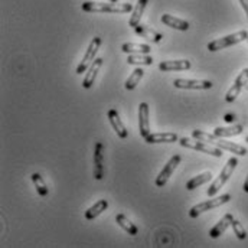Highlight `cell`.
Returning a JSON list of instances; mask_svg holds the SVG:
<instances>
[{
    "mask_svg": "<svg viewBox=\"0 0 248 248\" xmlns=\"http://www.w3.org/2000/svg\"><path fill=\"white\" fill-rule=\"evenodd\" d=\"M81 7L84 12L90 13H127L133 9L130 3L116 1H85Z\"/></svg>",
    "mask_w": 248,
    "mask_h": 248,
    "instance_id": "obj_1",
    "label": "cell"
},
{
    "mask_svg": "<svg viewBox=\"0 0 248 248\" xmlns=\"http://www.w3.org/2000/svg\"><path fill=\"white\" fill-rule=\"evenodd\" d=\"M237 165H238V159H237V157H230V159H228L227 165L224 166V169L221 170V173L218 175V178H217V179L211 184V186L208 187V190H206L208 196H215V195L219 192V189L225 185V184L228 182V179L232 176V173H234Z\"/></svg>",
    "mask_w": 248,
    "mask_h": 248,
    "instance_id": "obj_2",
    "label": "cell"
},
{
    "mask_svg": "<svg viewBox=\"0 0 248 248\" xmlns=\"http://www.w3.org/2000/svg\"><path fill=\"white\" fill-rule=\"evenodd\" d=\"M248 39V32L247 31H240V32H235L232 35H227L224 38H219V39H215L212 42L208 44V49L209 52H217V51H221V49H225V48H230L232 45H237L243 41H247Z\"/></svg>",
    "mask_w": 248,
    "mask_h": 248,
    "instance_id": "obj_3",
    "label": "cell"
},
{
    "mask_svg": "<svg viewBox=\"0 0 248 248\" xmlns=\"http://www.w3.org/2000/svg\"><path fill=\"white\" fill-rule=\"evenodd\" d=\"M179 144L182 147H186V149H192V150H196V152H202V153H206V155H211L214 157H221L224 153H222V149L214 146V144H209V143H205L202 140H192V139H187V137H184L179 140Z\"/></svg>",
    "mask_w": 248,
    "mask_h": 248,
    "instance_id": "obj_4",
    "label": "cell"
},
{
    "mask_svg": "<svg viewBox=\"0 0 248 248\" xmlns=\"http://www.w3.org/2000/svg\"><path fill=\"white\" fill-rule=\"evenodd\" d=\"M230 201H231V195H230V193H224V195H221V196H218V198L208 199V201H205V202H201V203L192 206L190 211H189V217H190V218H198L201 214H203V212H206V211H211V209H215V208H218V206H222L224 203H227V202H230Z\"/></svg>",
    "mask_w": 248,
    "mask_h": 248,
    "instance_id": "obj_5",
    "label": "cell"
},
{
    "mask_svg": "<svg viewBox=\"0 0 248 248\" xmlns=\"http://www.w3.org/2000/svg\"><path fill=\"white\" fill-rule=\"evenodd\" d=\"M100 46H101V38L95 36L90 42V46L87 48V52H85L82 61L79 62V65L77 66V74H82V72L88 71V68L91 66V63L95 61V55H97Z\"/></svg>",
    "mask_w": 248,
    "mask_h": 248,
    "instance_id": "obj_6",
    "label": "cell"
},
{
    "mask_svg": "<svg viewBox=\"0 0 248 248\" xmlns=\"http://www.w3.org/2000/svg\"><path fill=\"white\" fill-rule=\"evenodd\" d=\"M247 84H248V68H244V69L240 72V75L235 78V81H234L232 87L228 90V93H227V95H225V101H227V103H234V101L237 100V97L241 94L243 88H244Z\"/></svg>",
    "mask_w": 248,
    "mask_h": 248,
    "instance_id": "obj_7",
    "label": "cell"
},
{
    "mask_svg": "<svg viewBox=\"0 0 248 248\" xmlns=\"http://www.w3.org/2000/svg\"><path fill=\"white\" fill-rule=\"evenodd\" d=\"M181 160H182V157H181L179 155H175V156L170 157V160L163 166V169H162L160 173L157 175V178H156V186L163 187V186L168 184L169 178L173 175V172H175V169L178 168V165L181 163Z\"/></svg>",
    "mask_w": 248,
    "mask_h": 248,
    "instance_id": "obj_8",
    "label": "cell"
},
{
    "mask_svg": "<svg viewBox=\"0 0 248 248\" xmlns=\"http://www.w3.org/2000/svg\"><path fill=\"white\" fill-rule=\"evenodd\" d=\"M175 88L179 90H211L212 82L208 79H185V78H178L173 81Z\"/></svg>",
    "mask_w": 248,
    "mask_h": 248,
    "instance_id": "obj_9",
    "label": "cell"
},
{
    "mask_svg": "<svg viewBox=\"0 0 248 248\" xmlns=\"http://www.w3.org/2000/svg\"><path fill=\"white\" fill-rule=\"evenodd\" d=\"M104 176V144L98 141L94 149V178L101 181Z\"/></svg>",
    "mask_w": 248,
    "mask_h": 248,
    "instance_id": "obj_10",
    "label": "cell"
},
{
    "mask_svg": "<svg viewBox=\"0 0 248 248\" xmlns=\"http://www.w3.org/2000/svg\"><path fill=\"white\" fill-rule=\"evenodd\" d=\"M139 131L143 139L150 134V122H149V106L147 103H140L139 106Z\"/></svg>",
    "mask_w": 248,
    "mask_h": 248,
    "instance_id": "obj_11",
    "label": "cell"
},
{
    "mask_svg": "<svg viewBox=\"0 0 248 248\" xmlns=\"http://www.w3.org/2000/svg\"><path fill=\"white\" fill-rule=\"evenodd\" d=\"M134 32H136L139 36H141V38H144V39H147V41H150V42H155V44H159V42L163 39V35H162L160 32L152 29L150 26H147V25H144V23H139V25L134 28Z\"/></svg>",
    "mask_w": 248,
    "mask_h": 248,
    "instance_id": "obj_12",
    "label": "cell"
},
{
    "mask_svg": "<svg viewBox=\"0 0 248 248\" xmlns=\"http://www.w3.org/2000/svg\"><path fill=\"white\" fill-rule=\"evenodd\" d=\"M107 116H108V122L113 125V128H114V131L117 133V136H119L120 139H127L128 131H127V128H125V125L123 124V122H122V119H120L117 110H114V108L108 110V114H107Z\"/></svg>",
    "mask_w": 248,
    "mask_h": 248,
    "instance_id": "obj_13",
    "label": "cell"
},
{
    "mask_svg": "<svg viewBox=\"0 0 248 248\" xmlns=\"http://www.w3.org/2000/svg\"><path fill=\"white\" fill-rule=\"evenodd\" d=\"M101 66H103V58H95V61L93 62L91 66L88 68V72H87V75H85V78L82 81V87L85 90H88V88H91L94 85L95 78H97V74H98V71H100Z\"/></svg>",
    "mask_w": 248,
    "mask_h": 248,
    "instance_id": "obj_14",
    "label": "cell"
},
{
    "mask_svg": "<svg viewBox=\"0 0 248 248\" xmlns=\"http://www.w3.org/2000/svg\"><path fill=\"white\" fill-rule=\"evenodd\" d=\"M146 143L156 144V143H175L179 140L176 133H150L146 139Z\"/></svg>",
    "mask_w": 248,
    "mask_h": 248,
    "instance_id": "obj_15",
    "label": "cell"
},
{
    "mask_svg": "<svg viewBox=\"0 0 248 248\" xmlns=\"http://www.w3.org/2000/svg\"><path fill=\"white\" fill-rule=\"evenodd\" d=\"M232 221H234V217H232L231 214H225V215L222 217V219L209 231V237H211V238H219V237L228 230V227L232 224Z\"/></svg>",
    "mask_w": 248,
    "mask_h": 248,
    "instance_id": "obj_16",
    "label": "cell"
},
{
    "mask_svg": "<svg viewBox=\"0 0 248 248\" xmlns=\"http://www.w3.org/2000/svg\"><path fill=\"white\" fill-rule=\"evenodd\" d=\"M214 146H217V147H219V149H222V150H228V152H231V153H235V155H238V156H246L248 153L247 149H246L244 146L237 144V143H232V141H225V140H222L221 137H219L217 141H214Z\"/></svg>",
    "mask_w": 248,
    "mask_h": 248,
    "instance_id": "obj_17",
    "label": "cell"
},
{
    "mask_svg": "<svg viewBox=\"0 0 248 248\" xmlns=\"http://www.w3.org/2000/svg\"><path fill=\"white\" fill-rule=\"evenodd\" d=\"M190 68V61L179 60V61H163L159 63V69L163 72L169 71H187Z\"/></svg>",
    "mask_w": 248,
    "mask_h": 248,
    "instance_id": "obj_18",
    "label": "cell"
},
{
    "mask_svg": "<svg viewBox=\"0 0 248 248\" xmlns=\"http://www.w3.org/2000/svg\"><path fill=\"white\" fill-rule=\"evenodd\" d=\"M108 208V202L106 199H100L98 202H95L93 206H90L87 211H85V219L88 221H93L95 219L98 215H101L106 209Z\"/></svg>",
    "mask_w": 248,
    "mask_h": 248,
    "instance_id": "obj_19",
    "label": "cell"
},
{
    "mask_svg": "<svg viewBox=\"0 0 248 248\" xmlns=\"http://www.w3.org/2000/svg\"><path fill=\"white\" fill-rule=\"evenodd\" d=\"M162 22L169 26V28H173V29H178V31H187L189 29V22H186L184 19H179V17H175L172 15H163L162 16Z\"/></svg>",
    "mask_w": 248,
    "mask_h": 248,
    "instance_id": "obj_20",
    "label": "cell"
},
{
    "mask_svg": "<svg viewBox=\"0 0 248 248\" xmlns=\"http://www.w3.org/2000/svg\"><path fill=\"white\" fill-rule=\"evenodd\" d=\"M244 130V127L241 124H234V125H230V127H217L214 130V134L224 139V137H232V136H238L241 134Z\"/></svg>",
    "mask_w": 248,
    "mask_h": 248,
    "instance_id": "obj_21",
    "label": "cell"
},
{
    "mask_svg": "<svg viewBox=\"0 0 248 248\" xmlns=\"http://www.w3.org/2000/svg\"><path fill=\"white\" fill-rule=\"evenodd\" d=\"M147 3H149V0H137V4H136V7L133 9L131 17H130V20H128V26H131V28L134 29V28L140 23V19H141V16H143V12H144Z\"/></svg>",
    "mask_w": 248,
    "mask_h": 248,
    "instance_id": "obj_22",
    "label": "cell"
},
{
    "mask_svg": "<svg viewBox=\"0 0 248 248\" xmlns=\"http://www.w3.org/2000/svg\"><path fill=\"white\" fill-rule=\"evenodd\" d=\"M122 51L124 54H150L152 48L146 44H133V42H125L122 46Z\"/></svg>",
    "mask_w": 248,
    "mask_h": 248,
    "instance_id": "obj_23",
    "label": "cell"
},
{
    "mask_svg": "<svg viewBox=\"0 0 248 248\" xmlns=\"http://www.w3.org/2000/svg\"><path fill=\"white\" fill-rule=\"evenodd\" d=\"M211 181H212V173H211V172H203V173H201V175L192 178V179L186 184V189H187V190H193V189L205 185L206 182H211Z\"/></svg>",
    "mask_w": 248,
    "mask_h": 248,
    "instance_id": "obj_24",
    "label": "cell"
},
{
    "mask_svg": "<svg viewBox=\"0 0 248 248\" xmlns=\"http://www.w3.org/2000/svg\"><path fill=\"white\" fill-rule=\"evenodd\" d=\"M116 222L123 228L124 231L127 232V234H130L131 237H134V235H137L139 234V230H137V227L124 215V214H119L117 217H116Z\"/></svg>",
    "mask_w": 248,
    "mask_h": 248,
    "instance_id": "obj_25",
    "label": "cell"
},
{
    "mask_svg": "<svg viewBox=\"0 0 248 248\" xmlns=\"http://www.w3.org/2000/svg\"><path fill=\"white\" fill-rule=\"evenodd\" d=\"M128 65H152L153 58L149 54H131L127 58Z\"/></svg>",
    "mask_w": 248,
    "mask_h": 248,
    "instance_id": "obj_26",
    "label": "cell"
},
{
    "mask_svg": "<svg viewBox=\"0 0 248 248\" xmlns=\"http://www.w3.org/2000/svg\"><path fill=\"white\" fill-rule=\"evenodd\" d=\"M143 75H144V71H143L141 68H136V69L131 72V75L127 78L125 84H124L125 90H134V88L137 87V84L140 82V79L143 78Z\"/></svg>",
    "mask_w": 248,
    "mask_h": 248,
    "instance_id": "obj_27",
    "label": "cell"
},
{
    "mask_svg": "<svg viewBox=\"0 0 248 248\" xmlns=\"http://www.w3.org/2000/svg\"><path fill=\"white\" fill-rule=\"evenodd\" d=\"M32 182H33V185L36 187V190H38V193L41 195V196H48V193H49V190H48V186L45 184V181H44V178L39 175V173H32Z\"/></svg>",
    "mask_w": 248,
    "mask_h": 248,
    "instance_id": "obj_28",
    "label": "cell"
},
{
    "mask_svg": "<svg viewBox=\"0 0 248 248\" xmlns=\"http://www.w3.org/2000/svg\"><path fill=\"white\" fill-rule=\"evenodd\" d=\"M192 137L193 139H198V140H202L205 143H209V144H214V141H217L219 137L215 136V134H209V133H205L202 130H193L192 131Z\"/></svg>",
    "mask_w": 248,
    "mask_h": 248,
    "instance_id": "obj_29",
    "label": "cell"
},
{
    "mask_svg": "<svg viewBox=\"0 0 248 248\" xmlns=\"http://www.w3.org/2000/svg\"><path fill=\"white\" fill-rule=\"evenodd\" d=\"M231 227H232V230H234V234H235L240 240H246V238H247V232H246V230H244V227H243V224H241L240 221L234 219L232 224H231Z\"/></svg>",
    "mask_w": 248,
    "mask_h": 248,
    "instance_id": "obj_30",
    "label": "cell"
},
{
    "mask_svg": "<svg viewBox=\"0 0 248 248\" xmlns=\"http://www.w3.org/2000/svg\"><path fill=\"white\" fill-rule=\"evenodd\" d=\"M240 3H241V6H243L244 12L247 13V17H248V0H240Z\"/></svg>",
    "mask_w": 248,
    "mask_h": 248,
    "instance_id": "obj_31",
    "label": "cell"
},
{
    "mask_svg": "<svg viewBox=\"0 0 248 248\" xmlns=\"http://www.w3.org/2000/svg\"><path fill=\"white\" fill-rule=\"evenodd\" d=\"M244 192H247L248 193V175H247V179H246V182H244Z\"/></svg>",
    "mask_w": 248,
    "mask_h": 248,
    "instance_id": "obj_32",
    "label": "cell"
},
{
    "mask_svg": "<svg viewBox=\"0 0 248 248\" xmlns=\"http://www.w3.org/2000/svg\"><path fill=\"white\" fill-rule=\"evenodd\" d=\"M246 141H247V143H248V136H247V137H246Z\"/></svg>",
    "mask_w": 248,
    "mask_h": 248,
    "instance_id": "obj_33",
    "label": "cell"
},
{
    "mask_svg": "<svg viewBox=\"0 0 248 248\" xmlns=\"http://www.w3.org/2000/svg\"><path fill=\"white\" fill-rule=\"evenodd\" d=\"M246 88H247V91H248V84H247V85H246Z\"/></svg>",
    "mask_w": 248,
    "mask_h": 248,
    "instance_id": "obj_34",
    "label": "cell"
},
{
    "mask_svg": "<svg viewBox=\"0 0 248 248\" xmlns=\"http://www.w3.org/2000/svg\"><path fill=\"white\" fill-rule=\"evenodd\" d=\"M110 1H117V0H110Z\"/></svg>",
    "mask_w": 248,
    "mask_h": 248,
    "instance_id": "obj_35",
    "label": "cell"
},
{
    "mask_svg": "<svg viewBox=\"0 0 248 248\" xmlns=\"http://www.w3.org/2000/svg\"><path fill=\"white\" fill-rule=\"evenodd\" d=\"M247 41H248V39H247Z\"/></svg>",
    "mask_w": 248,
    "mask_h": 248,
    "instance_id": "obj_36",
    "label": "cell"
}]
</instances>
